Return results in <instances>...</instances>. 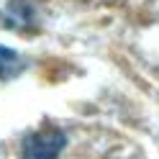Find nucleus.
<instances>
[{
	"mask_svg": "<svg viewBox=\"0 0 159 159\" xmlns=\"http://www.w3.org/2000/svg\"><path fill=\"white\" fill-rule=\"evenodd\" d=\"M67 146V136L59 128H46L26 139L21 159H57Z\"/></svg>",
	"mask_w": 159,
	"mask_h": 159,
	"instance_id": "nucleus-1",
	"label": "nucleus"
},
{
	"mask_svg": "<svg viewBox=\"0 0 159 159\" xmlns=\"http://www.w3.org/2000/svg\"><path fill=\"white\" fill-rule=\"evenodd\" d=\"M21 72V59L13 49L8 46H0V80H8V77H16Z\"/></svg>",
	"mask_w": 159,
	"mask_h": 159,
	"instance_id": "nucleus-2",
	"label": "nucleus"
}]
</instances>
